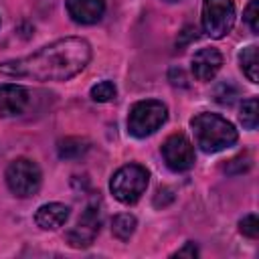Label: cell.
Segmentation results:
<instances>
[{
    "label": "cell",
    "instance_id": "15",
    "mask_svg": "<svg viewBox=\"0 0 259 259\" xmlns=\"http://www.w3.org/2000/svg\"><path fill=\"white\" fill-rule=\"evenodd\" d=\"M239 119H241L243 127L257 130V123H259V103H257V97H249V99L243 101Z\"/></svg>",
    "mask_w": 259,
    "mask_h": 259
},
{
    "label": "cell",
    "instance_id": "14",
    "mask_svg": "<svg viewBox=\"0 0 259 259\" xmlns=\"http://www.w3.org/2000/svg\"><path fill=\"white\" fill-rule=\"evenodd\" d=\"M136 227H138V221H136V217L130 214V212L115 214L113 221H111V233H113V237L119 239V241H127V239L134 235Z\"/></svg>",
    "mask_w": 259,
    "mask_h": 259
},
{
    "label": "cell",
    "instance_id": "18",
    "mask_svg": "<svg viewBox=\"0 0 259 259\" xmlns=\"http://www.w3.org/2000/svg\"><path fill=\"white\" fill-rule=\"evenodd\" d=\"M239 231H241V235H245L249 239H257L259 237V219H257V214L251 212V214L243 217L239 221Z\"/></svg>",
    "mask_w": 259,
    "mask_h": 259
},
{
    "label": "cell",
    "instance_id": "12",
    "mask_svg": "<svg viewBox=\"0 0 259 259\" xmlns=\"http://www.w3.org/2000/svg\"><path fill=\"white\" fill-rule=\"evenodd\" d=\"M71 217V208L63 202H45L34 212V223L42 231H57L61 229Z\"/></svg>",
    "mask_w": 259,
    "mask_h": 259
},
{
    "label": "cell",
    "instance_id": "21",
    "mask_svg": "<svg viewBox=\"0 0 259 259\" xmlns=\"http://www.w3.org/2000/svg\"><path fill=\"white\" fill-rule=\"evenodd\" d=\"M196 255H198V249H196V245H194L192 241H188L182 249H178V251L174 253V257H192V259H194Z\"/></svg>",
    "mask_w": 259,
    "mask_h": 259
},
{
    "label": "cell",
    "instance_id": "5",
    "mask_svg": "<svg viewBox=\"0 0 259 259\" xmlns=\"http://www.w3.org/2000/svg\"><path fill=\"white\" fill-rule=\"evenodd\" d=\"M4 180L8 190L18 198H30L40 190L42 184V172L38 164L30 158H14L4 172Z\"/></svg>",
    "mask_w": 259,
    "mask_h": 259
},
{
    "label": "cell",
    "instance_id": "1",
    "mask_svg": "<svg viewBox=\"0 0 259 259\" xmlns=\"http://www.w3.org/2000/svg\"><path fill=\"white\" fill-rule=\"evenodd\" d=\"M91 61V45L81 36L57 38L38 51L0 63L2 77L30 79L38 83L69 81Z\"/></svg>",
    "mask_w": 259,
    "mask_h": 259
},
{
    "label": "cell",
    "instance_id": "22",
    "mask_svg": "<svg viewBox=\"0 0 259 259\" xmlns=\"http://www.w3.org/2000/svg\"><path fill=\"white\" fill-rule=\"evenodd\" d=\"M164 2H176V0H164Z\"/></svg>",
    "mask_w": 259,
    "mask_h": 259
},
{
    "label": "cell",
    "instance_id": "19",
    "mask_svg": "<svg viewBox=\"0 0 259 259\" xmlns=\"http://www.w3.org/2000/svg\"><path fill=\"white\" fill-rule=\"evenodd\" d=\"M249 168H251V158H249V154H239V156L231 158V160L227 162V166H225V170H227L229 174H243V172H247Z\"/></svg>",
    "mask_w": 259,
    "mask_h": 259
},
{
    "label": "cell",
    "instance_id": "6",
    "mask_svg": "<svg viewBox=\"0 0 259 259\" xmlns=\"http://www.w3.org/2000/svg\"><path fill=\"white\" fill-rule=\"evenodd\" d=\"M235 2L233 0H202L200 22L206 36L219 40L225 38L235 26Z\"/></svg>",
    "mask_w": 259,
    "mask_h": 259
},
{
    "label": "cell",
    "instance_id": "3",
    "mask_svg": "<svg viewBox=\"0 0 259 259\" xmlns=\"http://www.w3.org/2000/svg\"><path fill=\"white\" fill-rule=\"evenodd\" d=\"M148 182H150V172L146 170V166L130 162L111 174L109 190L113 198L119 200L121 204H136L146 192Z\"/></svg>",
    "mask_w": 259,
    "mask_h": 259
},
{
    "label": "cell",
    "instance_id": "16",
    "mask_svg": "<svg viewBox=\"0 0 259 259\" xmlns=\"http://www.w3.org/2000/svg\"><path fill=\"white\" fill-rule=\"evenodd\" d=\"M57 150H59V156L65 158V160L79 158L81 154H85V150H87V142L81 140V138H65V140L59 142Z\"/></svg>",
    "mask_w": 259,
    "mask_h": 259
},
{
    "label": "cell",
    "instance_id": "11",
    "mask_svg": "<svg viewBox=\"0 0 259 259\" xmlns=\"http://www.w3.org/2000/svg\"><path fill=\"white\" fill-rule=\"evenodd\" d=\"M67 14L77 24H95L105 14V0H65Z\"/></svg>",
    "mask_w": 259,
    "mask_h": 259
},
{
    "label": "cell",
    "instance_id": "20",
    "mask_svg": "<svg viewBox=\"0 0 259 259\" xmlns=\"http://www.w3.org/2000/svg\"><path fill=\"white\" fill-rule=\"evenodd\" d=\"M245 22L253 34H259V0H249L245 8Z\"/></svg>",
    "mask_w": 259,
    "mask_h": 259
},
{
    "label": "cell",
    "instance_id": "17",
    "mask_svg": "<svg viewBox=\"0 0 259 259\" xmlns=\"http://www.w3.org/2000/svg\"><path fill=\"white\" fill-rule=\"evenodd\" d=\"M89 95H91V99H93V101H97V103H107V101L115 99V95H117V89H115L113 81H109V79H103V81L95 83V85L89 89Z\"/></svg>",
    "mask_w": 259,
    "mask_h": 259
},
{
    "label": "cell",
    "instance_id": "7",
    "mask_svg": "<svg viewBox=\"0 0 259 259\" xmlns=\"http://www.w3.org/2000/svg\"><path fill=\"white\" fill-rule=\"evenodd\" d=\"M160 154L164 158V164L172 172H186L196 162L194 146L184 134H170L164 140V144L160 148Z\"/></svg>",
    "mask_w": 259,
    "mask_h": 259
},
{
    "label": "cell",
    "instance_id": "13",
    "mask_svg": "<svg viewBox=\"0 0 259 259\" xmlns=\"http://www.w3.org/2000/svg\"><path fill=\"white\" fill-rule=\"evenodd\" d=\"M239 65L243 75L251 81V83H259V59H257V45H247L241 53H239Z\"/></svg>",
    "mask_w": 259,
    "mask_h": 259
},
{
    "label": "cell",
    "instance_id": "10",
    "mask_svg": "<svg viewBox=\"0 0 259 259\" xmlns=\"http://www.w3.org/2000/svg\"><path fill=\"white\" fill-rule=\"evenodd\" d=\"M28 89L16 83L0 85V117L20 115L28 105Z\"/></svg>",
    "mask_w": 259,
    "mask_h": 259
},
{
    "label": "cell",
    "instance_id": "8",
    "mask_svg": "<svg viewBox=\"0 0 259 259\" xmlns=\"http://www.w3.org/2000/svg\"><path fill=\"white\" fill-rule=\"evenodd\" d=\"M101 221H103L101 208H99L97 204H89V206L81 212L77 225L67 233L69 245L75 247V249L89 247V245L95 241V237H97V233H99V229H101Z\"/></svg>",
    "mask_w": 259,
    "mask_h": 259
},
{
    "label": "cell",
    "instance_id": "2",
    "mask_svg": "<svg viewBox=\"0 0 259 259\" xmlns=\"http://www.w3.org/2000/svg\"><path fill=\"white\" fill-rule=\"evenodd\" d=\"M190 127H192L196 146L204 154L223 152L235 146L239 140V132L235 130V125L219 113L200 111L190 119Z\"/></svg>",
    "mask_w": 259,
    "mask_h": 259
},
{
    "label": "cell",
    "instance_id": "4",
    "mask_svg": "<svg viewBox=\"0 0 259 259\" xmlns=\"http://www.w3.org/2000/svg\"><path fill=\"white\" fill-rule=\"evenodd\" d=\"M168 119V107L160 99H142L136 101L127 111V132L144 140L156 134Z\"/></svg>",
    "mask_w": 259,
    "mask_h": 259
},
{
    "label": "cell",
    "instance_id": "9",
    "mask_svg": "<svg viewBox=\"0 0 259 259\" xmlns=\"http://www.w3.org/2000/svg\"><path fill=\"white\" fill-rule=\"evenodd\" d=\"M223 67V55L219 49L214 47H202L194 53L192 61H190V69L196 81H212L217 77V73Z\"/></svg>",
    "mask_w": 259,
    "mask_h": 259
}]
</instances>
